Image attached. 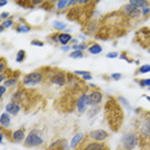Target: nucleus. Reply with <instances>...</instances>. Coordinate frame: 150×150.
Listing matches in <instances>:
<instances>
[{
	"label": "nucleus",
	"instance_id": "1",
	"mask_svg": "<svg viewBox=\"0 0 150 150\" xmlns=\"http://www.w3.org/2000/svg\"><path fill=\"white\" fill-rule=\"evenodd\" d=\"M105 110V121L108 126L113 131H118L121 125L123 123V109L119 107L118 100L109 98L104 107Z\"/></svg>",
	"mask_w": 150,
	"mask_h": 150
},
{
	"label": "nucleus",
	"instance_id": "2",
	"mask_svg": "<svg viewBox=\"0 0 150 150\" xmlns=\"http://www.w3.org/2000/svg\"><path fill=\"white\" fill-rule=\"evenodd\" d=\"M45 81H47L50 85L58 87H63L67 85V80H68V73H66L62 69H52L49 68V71H42Z\"/></svg>",
	"mask_w": 150,
	"mask_h": 150
},
{
	"label": "nucleus",
	"instance_id": "3",
	"mask_svg": "<svg viewBox=\"0 0 150 150\" xmlns=\"http://www.w3.org/2000/svg\"><path fill=\"white\" fill-rule=\"evenodd\" d=\"M140 144V136L137 132H126V134L121 137L119 141V148H122L123 150H134L136 146Z\"/></svg>",
	"mask_w": 150,
	"mask_h": 150
},
{
	"label": "nucleus",
	"instance_id": "4",
	"mask_svg": "<svg viewBox=\"0 0 150 150\" xmlns=\"http://www.w3.org/2000/svg\"><path fill=\"white\" fill-rule=\"evenodd\" d=\"M45 81V77H44L42 71H35V72H31L26 76H23L22 78V86L23 87H35L37 85L42 83Z\"/></svg>",
	"mask_w": 150,
	"mask_h": 150
},
{
	"label": "nucleus",
	"instance_id": "5",
	"mask_svg": "<svg viewBox=\"0 0 150 150\" xmlns=\"http://www.w3.org/2000/svg\"><path fill=\"white\" fill-rule=\"evenodd\" d=\"M26 148H39L44 145V137L41 135V131L37 128H33L27 134V137L23 142Z\"/></svg>",
	"mask_w": 150,
	"mask_h": 150
},
{
	"label": "nucleus",
	"instance_id": "6",
	"mask_svg": "<svg viewBox=\"0 0 150 150\" xmlns=\"http://www.w3.org/2000/svg\"><path fill=\"white\" fill-rule=\"evenodd\" d=\"M137 129L140 140H148L150 141V114H145L137 122Z\"/></svg>",
	"mask_w": 150,
	"mask_h": 150
},
{
	"label": "nucleus",
	"instance_id": "7",
	"mask_svg": "<svg viewBox=\"0 0 150 150\" xmlns=\"http://www.w3.org/2000/svg\"><path fill=\"white\" fill-rule=\"evenodd\" d=\"M76 150H109V146L105 142H98V141H93L87 137H85V140L81 142V145L78 146Z\"/></svg>",
	"mask_w": 150,
	"mask_h": 150
},
{
	"label": "nucleus",
	"instance_id": "8",
	"mask_svg": "<svg viewBox=\"0 0 150 150\" xmlns=\"http://www.w3.org/2000/svg\"><path fill=\"white\" fill-rule=\"evenodd\" d=\"M88 107H90V104H88V93L83 90L76 99V109L80 114H85L87 113Z\"/></svg>",
	"mask_w": 150,
	"mask_h": 150
},
{
	"label": "nucleus",
	"instance_id": "9",
	"mask_svg": "<svg viewBox=\"0 0 150 150\" xmlns=\"http://www.w3.org/2000/svg\"><path fill=\"white\" fill-rule=\"evenodd\" d=\"M104 100V94L99 88H94L88 93V104L90 107H99Z\"/></svg>",
	"mask_w": 150,
	"mask_h": 150
},
{
	"label": "nucleus",
	"instance_id": "10",
	"mask_svg": "<svg viewBox=\"0 0 150 150\" xmlns=\"http://www.w3.org/2000/svg\"><path fill=\"white\" fill-rule=\"evenodd\" d=\"M121 12L126 16V18L127 19H136V18H139V17H141V9L136 8V6L128 4V3L126 5L122 6Z\"/></svg>",
	"mask_w": 150,
	"mask_h": 150
},
{
	"label": "nucleus",
	"instance_id": "11",
	"mask_svg": "<svg viewBox=\"0 0 150 150\" xmlns=\"http://www.w3.org/2000/svg\"><path fill=\"white\" fill-rule=\"evenodd\" d=\"M87 137L93 141H98V142H105L109 137V132H107L105 129H93L87 134Z\"/></svg>",
	"mask_w": 150,
	"mask_h": 150
},
{
	"label": "nucleus",
	"instance_id": "12",
	"mask_svg": "<svg viewBox=\"0 0 150 150\" xmlns=\"http://www.w3.org/2000/svg\"><path fill=\"white\" fill-rule=\"evenodd\" d=\"M28 96H30V91L28 90H26V88H18V90H17L16 93L13 94L12 101H14V103L19 104L22 107V104L27 103V100H28Z\"/></svg>",
	"mask_w": 150,
	"mask_h": 150
},
{
	"label": "nucleus",
	"instance_id": "13",
	"mask_svg": "<svg viewBox=\"0 0 150 150\" xmlns=\"http://www.w3.org/2000/svg\"><path fill=\"white\" fill-rule=\"evenodd\" d=\"M46 150H71V148H69V142L66 139L59 137L54 140L50 145H47Z\"/></svg>",
	"mask_w": 150,
	"mask_h": 150
},
{
	"label": "nucleus",
	"instance_id": "14",
	"mask_svg": "<svg viewBox=\"0 0 150 150\" xmlns=\"http://www.w3.org/2000/svg\"><path fill=\"white\" fill-rule=\"evenodd\" d=\"M27 137V134H26V129L25 128H18L16 131H13L11 134V140L14 144H21V142H25V140Z\"/></svg>",
	"mask_w": 150,
	"mask_h": 150
},
{
	"label": "nucleus",
	"instance_id": "15",
	"mask_svg": "<svg viewBox=\"0 0 150 150\" xmlns=\"http://www.w3.org/2000/svg\"><path fill=\"white\" fill-rule=\"evenodd\" d=\"M82 81L83 80H78L76 77V74L74 73H68V80H67V86L71 88V90H77V88H80V86L82 85Z\"/></svg>",
	"mask_w": 150,
	"mask_h": 150
},
{
	"label": "nucleus",
	"instance_id": "16",
	"mask_svg": "<svg viewBox=\"0 0 150 150\" xmlns=\"http://www.w3.org/2000/svg\"><path fill=\"white\" fill-rule=\"evenodd\" d=\"M85 137H86V135H85L83 132H77V134L74 135L72 139H71V142H69L71 150H76L78 146L81 145V142L85 140Z\"/></svg>",
	"mask_w": 150,
	"mask_h": 150
},
{
	"label": "nucleus",
	"instance_id": "17",
	"mask_svg": "<svg viewBox=\"0 0 150 150\" xmlns=\"http://www.w3.org/2000/svg\"><path fill=\"white\" fill-rule=\"evenodd\" d=\"M21 109H22L21 105L14 103V101H11V103H8V104L5 105V112H6L8 114H11V115L18 114L19 112H21Z\"/></svg>",
	"mask_w": 150,
	"mask_h": 150
},
{
	"label": "nucleus",
	"instance_id": "18",
	"mask_svg": "<svg viewBox=\"0 0 150 150\" xmlns=\"http://www.w3.org/2000/svg\"><path fill=\"white\" fill-rule=\"evenodd\" d=\"M12 125V117L11 114H8L6 112H3L0 115V126L1 128H9Z\"/></svg>",
	"mask_w": 150,
	"mask_h": 150
},
{
	"label": "nucleus",
	"instance_id": "19",
	"mask_svg": "<svg viewBox=\"0 0 150 150\" xmlns=\"http://www.w3.org/2000/svg\"><path fill=\"white\" fill-rule=\"evenodd\" d=\"M98 31H100V28H99V25H98L96 21L88 22L87 26H86V28H85V33H86V35H93L94 36Z\"/></svg>",
	"mask_w": 150,
	"mask_h": 150
},
{
	"label": "nucleus",
	"instance_id": "20",
	"mask_svg": "<svg viewBox=\"0 0 150 150\" xmlns=\"http://www.w3.org/2000/svg\"><path fill=\"white\" fill-rule=\"evenodd\" d=\"M58 40H59L60 46H66L68 45L71 41L73 40V37L69 35L68 32H59V36H58Z\"/></svg>",
	"mask_w": 150,
	"mask_h": 150
},
{
	"label": "nucleus",
	"instance_id": "21",
	"mask_svg": "<svg viewBox=\"0 0 150 150\" xmlns=\"http://www.w3.org/2000/svg\"><path fill=\"white\" fill-rule=\"evenodd\" d=\"M87 52L91 54V55H98L103 52V47H101L100 44L98 42H90L87 46Z\"/></svg>",
	"mask_w": 150,
	"mask_h": 150
},
{
	"label": "nucleus",
	"instance_id": "22",
	"mask_svg": "<svg viewBox=\"0 0 150 150\" xmlns=\"http://www.w3.org/2000/svg\"><path fill=\"white\" fill-rule=\"evenodd\" d=\"M17 83H18V77H17V73L16 74H11L8 72V78H6V81L4 82L6 88L14 87V86H17Z\"/></svg>",
	"mask_w": 150,
	"mask_h": 150
},
{
	"label": "nucleus",
	"instance_id": "23",
	"mask_svg": "<svg viewBox=\"0 0 150 150\" xmlns=\"http://www.w3.org/2000/svg\"><path fill=\"white\" fill-rule=\"evenodd\" d=\"M16 31L18 33H28L30 31H31V26L26 25L25 22H23V19L21 21V23H18L16 27Z\"/></svg>",
	"mask_w": 150,
	"mask_h": 150
},
{
	"label": "nucleus",
	"instance_id": "24",
	"mask_svg": "<svg viewBox=\"0 0 150 150\" xmlns=\"http://www.w3.org/2000/svg\"><path fill=\"white\" fill-rule=\"evenodd\" d=\"M69 6H71L69 0H59V1H57V4H55V9L58 12H64V11H67Z\"/></svg>",
	"mask_w": 150,
	"mask_h": 150
},
{
	"label": "nucleus",
	"instance_id": "25",
	"mask_svg": "<svg viewBox=\"0 0 150 150\" xmlns=\"http://www.w3.org/2000/svg\"><path fill=\"white\" fill-rule=\"evenodd\" d=\"M74 74H76V76H80L83 81H91L93 80V74L88 72V71H74Z\"/></svg>",
	"mask_w": 150,
	"mask_h": 150
},
{
	"label": "nucleus",
	"instance_id": "26",
	"mask_svg": "<svg viewBox=\"0 0 150 150\" xmlns=\"http://www.w3.org/2000/svg\"><path fill=\"white\" fill-rule=\"evenodd\" d=\"M128 4L134 5V6H136V8H139V9H142L146 4H149V1H146V0H129Z\"/></svg>",
	"mask_w": 150,
	"mask_h": 150
},
{
	"label": "nucleus",
	"instance_id": "27",
	"mask_svg": "<svg viewBox=\"0 0 150 150\" xmlns=\"http://www.w3.org/2000/svg\"><path fill=\"white\" fill-rule=\"evenodd\" d=\"M13 26H14V21H13V19H6V21L0 23V32H4L6 28L13 27Z\"/></svg>",
	"mask_w": 150,
	"mask_h": 150
},
{
	"label": "nucleus",
	"instance_id": "28",
	"mask_svg": "<svg viewBox=\"0 0 150 150\" xmlns=\"http://www.w3.org/2000/svg\"><path fill=\"white\" fill-rule=\"evenodd\" d=\"M99 112H100V105H99V107H91V108L87 110L86 115H87V118H88V119H91V118H94L95 115L99 113Z\"/></svg>",
	"mask_w": 150,
	"mask_h": 150
},
{
	"label": "nucleus",
	"instance_id": "29",
	"mask_svg": "<svg viewBox=\"0 0 150 150\" xmlns=\"http://www.w3.org/2000/svg\"><path fill=\"white\" fill-rule=\"evenodd\" d=\"M53 27L57 30L58 32H60V31H63V30L67 28V23L60 22V21H54L53 22Z\"/></svg>",
	"mask_w": 150,
	"mask_h": 150
},
{
	"label": "nucleus",
	"instance_id": "30",
	"mask_svg": "<svg viewBox=\"0 0 150 150\" xmlns=\"http://www.w3.org/2000/svg\"><path fill=\"white\" fill-rule=\"evenodd\" d=\"M117 100H118V103L121 104L122 107H125L126 109H127V110H132L131 104L128 103V100H127V99H126V98H123V96H119V98L117 99Z\"/></svg>",
	"mask_w": 150,
	"mask_h": 150
},
{
	"label": "nucleus",
	"instance_id": "31",
	"mask_svg": "<svg viewBox=\"0 0 150 150\" xmlns=\"http://www.w3.org/2000/svg\"><path fill=\"white\" fill-rule=\"evenodd\" d=\"M145 73H150V64H142V66H140L137 72H136V74H145Z\"/></svg>",
	"mask_w": 150,
	"mask_h": 150
},
{
	"label": "nucleus",
	"instance_id": "32",
	"mask_svg": "<svg viewBox=\"0 0 150 150\" xmlns=\"http://www.w3.org/2000/svg\"><path fill=\"white\" fill-rule=\"evenodd\" d=\"M25 59H26V52L23 49L18 50V53H17V55H16V60L18 63H22V62H25Z\"/></svg>",
	"mask_w": 150,
	"mask_h": 150
},
{
	"label": "nucleus",
	"instance_id": "33",
	"mask_svg": "<svg viewBox=\"0 0 150 150\" xmlns=\"http://www.w3.org/2000/svg\"><path fill=\"white\" fill-rule=\"evenodd\" d=\"M87 46L86 44H82V42H80V44H77V45H72V50L73 52H82L83 53V50H87Z\"/></svg>",
	"mask_w": 150,
	"mask_h": 150
},
{
	"label": "nucleus",
	"instance_id": "34",
	"mask_svg": "<svg viewBox=\"0 0 150 150\" xmlns=\"http://www.w3.org/2000/svg\"><path fill=\"white\" fill-rule=\"evenodd\" d=\"M141 87H148L150 90V78H145V80H135Z\"/></svg>",
	"mask_w": 150,
	"mask_h": 150
},
{
	"label": "nucleus",
	"instance_id": "35",
	"mask_svg": "<svg viewBox=\"0 0 150 150\" xmlns=\"http://www.w3.org/2000/svg\"><path fill=\"white\" fill-rule=\"evenodd\" d=\"M150 14V1H149V4H146L144 8L141 9V17H144V18H146Z\"/></svg>",
	"mask_w": 150,
	"mask_h": 150
},
{
	"label": "nucleus",
	"instance_id": "36",
	"mask_svg": "<svg viewBox=\"0 0 150 150\" xmlns=\"http://www.w3.org/2000/svg\"><path fill=\"white\" fill-rule=\"evenodd\" d=\"M69 57L74 58V59H81V58H83V53L82 52H71Z\"/></svg>",
	"mask_w": 150,
	"mask_h": 150
},
{
	"label": "nucleus",
	"instance_id": "37",
	"mask_svg": "<svg viewBox=\"0 0 150 150\" xmlns=\"http://www.w3.org/2000/svg\"><path fill=\"white\" fill-rule=\"evenodd\" d=\"M5 67H6V64H5V59L4 58H1L0 59V73H5Z\"/></svg>",
	"mask_w": 150,
	"mask_h": 150
},
{
	"label": "nucleus",
	"instance_id": "38",
	"mask_svg": "<svg viewBox=\"0 0 150 150\" xmlns=\"http://www.w3.org/2000/svg\"><path fill=\"white\" fill-rule=\"evenodd\" d=\"M58 36H59V32H57V33H53V35H50L49 39L52 40V42H54V44H59V40H58Z\"/></svg>",
	"mask_w": 150,
	"mask_h": 150
},
{
	"label": "nucleus",
	"instance_id": "39",
	"mask_svg": "<svg viewBox=\"0 0 150 150\" xmlns=\"http://www.w3.org/2000/svg\"><path fill=\"white\" fill-rule=\"evenodd\" d=\"M9 17H11V13H8V12H1V13H0V19H1L3 22L6 21Z\"/></svg>",
	"mask_w": 150,
	"mask_h": 150
},
{
	"label": "nucleus",
	"instance_id": "40",
	"mask_svg": "<svg viewBox=\"0 0 150 150\" xmlns=\"http://www.w3.org/2000/svg\"><path fill=\"white\" fill-rule=\"evenodd\" d=\"M6 90H8V88H6V86H5L4 83L0 85V99H3V96H4V94L6 93Z\"/></svg>",
	"mask_w": 150,
	"mask_h": 150
},
{
	"label": "nucleus",
	"instance_id": "41",
	"mask_svg": "<svg viewBox=\"0 0 150 150\" xmlns=\"http://www.w3.org/2000/svg\"><path fill=\"white\" fill-rule=\"evenodd\" d=\"M31 45H32V46L42 47V46H44V42H42V41H39V40H32V41H31Z\"/></svg>",
	"mask_w": 150,
	"mask_h": 150
},
{
	"label": "nucleus",
	"instance_id": "42",
	"mask_svg": "<svg viewBox=\"0 0 150 150\" xmlns=\"http://www.w3.org/2000/svg\"><path fill=\"white\" fill-rule=\"evenodd\" d=\"M110 78H112V80H114V81H118V80H121V78H122V74L121 73H112Z\"/></svg>",
	"mask_w": 150,
	"mask_h": 150
},
{
	"label": "nucleus",
	"instance_id": "43",
	"mask_svg": "<svg viewBox=\"0 0 150 150\" xmlns=\"http://www.w3.org/2000/svg\"><path fill=\"white\" fill-rule=\"evenodd\" d=\"M117 57H119V54L117 52H110L107 54V58H109V59H113V58H117Z\"/></svg>",
	"mask_w": 150,
	"mask_h": 150
},
{
	"label": "nucleus",
	"instance_id": "44",
	"mask_svg": "<svg viewBox=\"0 0 150 150\" xmlns=\"http://www.w3.org/2000/svg\"><path fill=\"white\" fill-rule=\"evenodd\" d=\"M60 50H63V52H69V50H72V45H66V46H60Z\"/></svg>",
	"mask_w": 150,
	"mask_h": 150
},
{
	"label": "nucleus",
	"instance_id": "45",
	"mask_svg": "<svg viewBox=\"0 0 150 150\" xmlns=\"http://www.w3.org/2000/svg\"><path fill=\"white\" fill-rule=\"evenodd\" d=\"M121 58H123V59H126V62H127V63H132V60L129 59V58H127V55H126L125 53H122V54H121Z\"/></svg>",
	"mask_w": 150,
	"mask_h": 150
},
{
	"label": "nucleus",
	"instance_id": "46",
	"mask_svg": "<svg viewBox=\"0 0 150 150\" xmlns=\"http://www.w3.org/2000/svg\"><path fill=\"white\" fill-rule=\"evenodd\" d=\"M6 4H8V1H6V0H1V1H0V6H4Z\"/></svg>",
	"mask_w": 150,
	"mask_h": 150
},
{
	"label": "nucleus",
	"instance_id": "47",
	"mask_svg": "<svg viewBox=\"0 0 150 150\" xmlns=\"http://www.w3.org/2000/svg\"><path fill=\"white\" fill-rule=\"evenodd\" d=\"M144 98L146 99V100H148L149 101V103H150V96H149V95H144Z\"/></svg>",
	"mask_w": 150,
	"mask_h": 150
}]
</instances>
